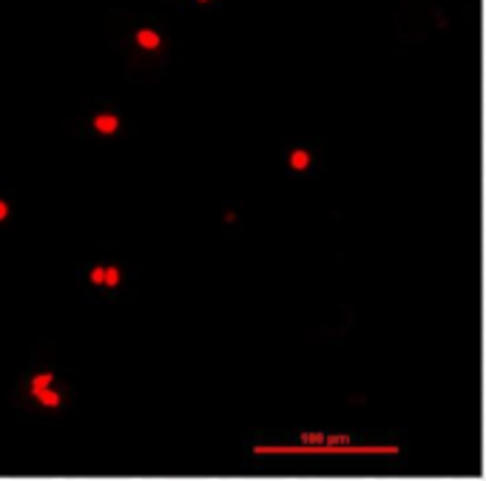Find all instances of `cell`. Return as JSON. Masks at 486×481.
<instances>
[{"label":"cell","mask_w":486,"mask_h":481,"mask_svg":"<svg viewBox=\"0 0 486 481\" xmlns=\"http://www.w3.org/2000/svg\"><path fill=\"white\" fill-rule=\"evenodd\" d=\"M91 282H106V271H100V268L91 271Z\"/></svg>","instance_id":"obj_7"},{"label":"cell","mask_w":486,"mask_h":481,"mask_svg":"<svg viewBox=\"0 0 486 481\" xmlns=\"http://www.w3.org/2000/svg\"><path fill=\"white\" fill-rule=\"evenodd\" d=\"M290 162H293V168H308L310 165V154L308 151H296L293 157H290Z\"/></svg>","instance_id":"obj_4"},{"label":"cell","mask_w":486,"mask_h":481,"mask_svg":"<svg viewBox=\"0 0 486 481\" xmlns=\"http://www.w3.org/2000/svg\"><path fill=\"white\" fill-rule=\"evenodd\" d=\"M137 40H140V46H145V49H157V46H159V37H157L154 32H140Z\"/></svg>","instance_id":"obj_3"},{"label":"cell","mask_w":486,"mask_h":481,"mask_svg":"<svg viewBox=\"0 0 486 481\" xmlns=\"http://www.w3.org/2000/svg\"><path fill=\"white\" fill-rule=\"evenodd\" d=\"M35 396H37V399H40L46 408H57V405H60V396H57L54 391H49V388H46V391H37Z\"/></svg>","instance_id":"obj_2"},{"label":"cell","mask_w":486,"mask_h":481,"mask_svg":"<svg viewBox=\"0 0 486 481\" xmlns=\"http://www.w3.org/2000/svg\"><path fill=\"white\" fill-rule=\"evenodd\" d=\"M97 131H103V134H111V131H117V117H111V114H103V117H97Z\"/></svg>","instance_id":"obj_1"},{"label":"cell","mask_w":486,"mask_h":481,"mask_svg":"<svg viewBox=\"0 0 486 481\" xmlns=\"http://www.w3.org/2000/svg\"><path fill=\"white\" fill-rule=\"evenodd\" d=\"M106 282H109V285H117V282H120V273H117L114 268H111V271H106Z\"/></svg>","instance_id":"obj_6"},{"label":"cell","mask_w":486,"mask_h":481,"mask_svg":"<svg viewBox=\"0 0 486 481\" xmlns=\"http://www.w3.org/2000/svg\"><path fill=\"white\" fill-rule=\"evenodd\" d=\"M9 214V208H6V203H0V220H4Z\"/></svg>","instance_id":"obj_8"},{"label":"cell","mask_w":486,"mask_h":481,"mask_svg":"<svg viewBox=\"0 0 486 481\" xmlns=\"http://www.w3.org/2000/svg\"><path fill=\"white\" fill-rule=\"evenodd\" d=\"M49 384H51V376H49V373H46V376H37V379H35V393H37V391H46Z\"/></svg>","instance_id":"obj_5"}]
</instances>
